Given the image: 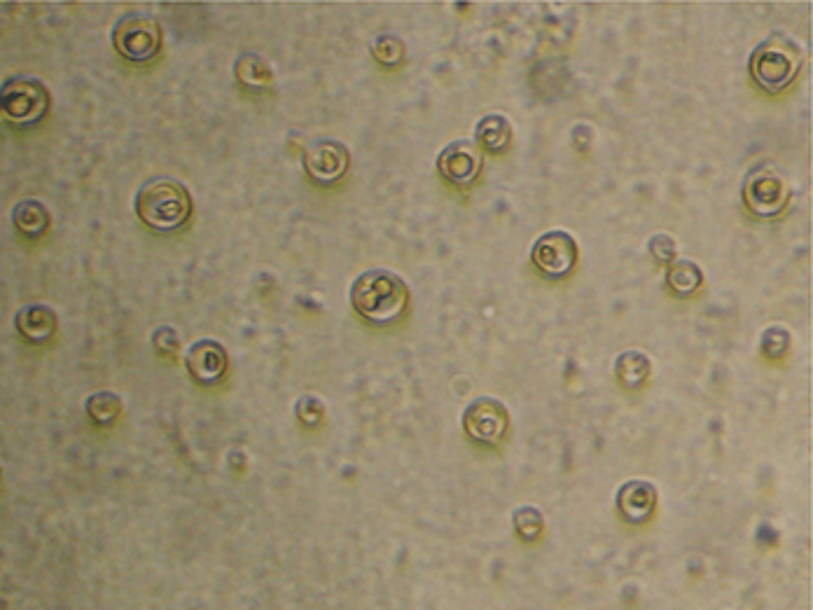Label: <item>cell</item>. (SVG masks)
<instances>
[{
  "label": "cell",
  "mask_w": 813,
  "mask_h": 610,
  "mask_svg": "<svg viewBox=\"0 0 813 610\" xmlns=\"http://www.w3.org/2000/svg\"><path fill=\"white\" fill-rule=\"evenodd\" d=\"M405 281L388 269H370L360 274L351 288V304L370 323H393L407 307Z\"/></svg>",
  "instance_id": "obj_1"
},
{
  "label": "cell",
  "mask_w": 813,
  "mask_h": 610,
  "mask_svg": "<svg viewBox=\"0 0 813 610\" xmlns=\"http://www.w3.org/2000/svg\"><path fill=\"white\" fill-rule=\"evenodd\" d=\"M136 213L141 223L152 227V230L173 232L187 223L192 213V201L178 180L157 176L138 190Z\"/></svg>",
  "instance_id": "obj_2"
},
{
  "label": "cell",
  "mask_w": 813,
  "mask_h": 610,
  "mask_svg": "<svg viewBox=\"0 0 813 610\" xmlns=\"http://www.w3.org/2000/svg\"><path fill=\"white\" fill-rule=\"evenodd\" d=\"M799 66H802L799 47L785 36L764 40L750 59V73L757 85L767 92H781L788 87L795 80Z\"/></svg>",
  "instance_id": "obj_3"
},
{
  "label": "cell",
  "mask_w": 813,
  "mask_h": 610,
  "mask_svg": "<svg viewBox=\"0 0 813 610\" xmlns=\"http://www.w3.org/2000/svg\"><path fill=\"white\" fill-rule=\"evenodd\" d=\"M0 108H3L5 120L19 127L36 124L43 120V115L50 108V94L45 85L29 75H17L8 80L0 92Z\"/></svg>",
  "instance_id": "obj_4"
},
{
  "label": "cell",
  "mask_w": 813,
  "mask_h": 610,
  "mask_svg": "<svg viewBox=\"0 0 813 610\" xmlns=\"http://www.w3.org/2000/svg\"><path fill=\"white\" fill-rule=\"evenodd\" d=\"M113 43L124 59L143 64V61L155 59L162 50V29H159L155 17L145 15V12H129L117 22Z\"/></svg>",
  "instance_id": "obj_5"
},
{
  "label": "cell",
  "mask_w": 813,
  "mask_h": 610,
  "mask_svg": "<svg viewBox=\"0 0 813 610\" xmlns=\"http://www.w3.org/2000/svg\"><path fill=\"white\" fill-rule=\"evenodd\" d=\"M531 260L542 274L552 276V279H561L578 262V244H575V239L568 232H547L535 241Z\"/></svg>",
  "instance_id": "obj_6"
},
{
  "label": "cell",
  "mask_w": 813,
  "mask_h": 610,
  "mask_svg": "<svg viewBox=\"0 0 813 610\" xmlns=\"http://www.w3.org/2000/svg\"><path fill=\"white\" fill-rule=\"evenodd\" d=\"M743 199H746V206L755 216L771 218L785 209L788 185H785V180L776 171L757 169L746 180Z\"/></svg>",
  "instance_id": "obj_7"
},
{
  "label": "cell",
  "mask_w": 813,
  "mask_h": 610,
  "mask_svg": "<svg viewBox=\"0 0 813 610\" xmlns=\"http://www.w3.org/2000/svg\"><path fill=\"white\" fill-rule=\"evenodd\" d=\"M349 162V150L335 138H318L304 152V166H307L309 176L323 185L337 183L349 171Z\"/></svg>",
  "instance_id": "obj_8"
},
{
  "label": "cell",
  "mask_w": 813,
  "mask_h": 610,
  "mask_svg": "<svg viewBox=\"0 0 813 610\" xmlns=\"http://www.w3.org/2000/svg\"><path fill=\"white\" fill-rule=\"evenodd\" d=\"M463 426L472 440L496 445L507 431V410L493 398H477L463 414Z\"/></svg>",
  "instance_id": "obj_9"
},
{
  "label": "cell",
  "mask_w": 813,
  "mask_h": 610,
  "mask_svg": "<svg viewBox=\"0 0 813 610\" xmlns=\"http://www.w3.org/2000/svg\"><path fill=\"white\" fill-rule=\"evenodd\" d=\"M437 169L456 185H470L482 171V155L470 141H454L442 150Z\"/></svg>",
  "instance_id": "obj_10"
},
{
  "label": "cell",
  "mask_w": 813,
  "mask_h": 610,
  "mask_svg": "<svg viewBox=\"0 0 813 610\" xmlns=\"http://www.w3.org/2000/svg\"><path fill=\"white\" fill-rule=\"evenodd\" d=\"M187 370L201 384H215L227 372V351L215 339H199L185 356Z\"/></svg>",
  "instance_id": "obj_11"
},
{
  "label": "cell",
  "mask_w": 813,
  "mask_h": 610,
  "mask_svg": "<svg viewBox=\"0 0 813 610\" xmlns=\"http://www.w3.org/2000/svg\"><path fill=\"white\" fill-rule=\"evenodd\" d=\"M657 503V489L648 482H627L620 489V496H617V508L624 515V519L629 522H645L652 515Z\"/></svg>",
  "instance_id": "obj_12"
},
{
  "label": "cell",
  "mask_w": 813,
  "mask_h": 610,
  "mask_svg": "<svg viewBox=\"0 0 813 610\" xmlns=\"http://www.w3.org/2000/svg\"><path fill=\"white\" fill-rule=\"evenodd\" d=\"M17 330L29 342L43 344L57 330V316L47 304H26L17 311Z\"/></svg>",
  "instance_id": "obj_13"
},
{
  "label": "cell",
  "mask_w": 813,
  "mask_h": 610,
  "mask_svg": "<svg viewBox=\"0 0 813 610\" xmlns=\"http://www.w3.org/2000/svg\"><path fill=\"white\" fill-rule=\"evenodd\" d=\"M12 223L19 232L29 234V237H40L50 227V211L38 199L19 201L15 211H12Z\"/></svg>",
  "instance_id": "obj_14"
},
{
  "label": "cell",
  "mask_w": 813,
  "mask_h": 610,
  "mask_svg": "<svg viewBox=\"0 0 813 610\" xmlns=\"http://www.w3.org/2000/svg\"><path fill=\"white\" fill-rule=\"evenodd\" d=\"M234 75L241 85H246L250 89H264L274 82V73H271L267 59L253 52L241 54V57L236 59Z\"/></svg>",
  "instance_id": "obj_15"
},
{
  "label": "cell",
  "mask_w": 813,
  "mask_h": 610,
  "mask_svg": "<svg viewBox=\"0 0 813 610\" xmlns=\"http://www.w3.org/2000/svg\"><path fill=\"white\" fill-rule=\"evenodd\" d=\"M615 374L624 386H629V388L641 386L643 381L650 377V358L641 351L622 353V356L617 358Z\"/></svg>",
  "instance_id": "obj_16"
},
{
  "label": "cell",
  "mask_w": 813,
  "mask_h": 610,
  "mask_svg": "<svg viewBox=\"0 0 813 610\" xmlns=\"http://www.w3.org/2000/svg\"><path fill=\"white\" fill-rule=\"evenodd\" d=\"M477 138L486 150H503L512 138V127L503 115H486L477 124Z\"/></svg>",
  "instance_id": "obj_17"
},
{
  "label": "cell",
  "mask_w": 813,
  "mask_h": 610,
  "mask_svg": "<svg viewBox=\"0 0 813 610\" xmlns=\"http://www.w3.org/2000/svg\"><path fill=\"white\" fill-rule=\"evenodd\" d=\"M666 281H669L673 293L692 295V293H697V290H699L701 281H704V274H701V269L694 265V262L678 260L669 267Z\"/></svg>",
  "instance_id": "obj_18"
},
{
  "label": "cell",
  "mask_w": 813,
  "mask_h": 610,
  "mask_svg": "<svg viewBox=\"0 0 813 610\" xmlns=\"http://www.w3.org/2000/svg\"><path fill=\"white\" fill-rule=\"evenodd\" d=\"M120 412H122V402H120V398H117L115 393L99 391V393L89 395V400H87V414L96 421V424H101V426L113 424V421L117 419V414H120Z\"/></svg>",
  "instance_id": "obj_19"
},
{
  "label": "cell",
  "mask_w": 813,
  "mask_h": 610,
  "mask_svg": "<svg viewBox=\"0 0 813 610\" xmlns=\"http://www.w3.org/2000/svg\"><path fill=\"white\" fill-rule=\"evenodd\" d=\"M372 54L374 59L381 61V64L395 66L405 59V45H402V40L398 36H393V33H381V36L372 40Z\"/></svg>",
  "instance_id": "obj_20"
},
{
  "label": "cell",
  "mask_w": 813,
  "mask_h": 610,
  "mask_svg": "<svg viewBox=\"0 0 813 610\" xmlns=\"http://www.w3.org/2000/svg\"><path fill=\"white\" fill-rule=\"evenodd\" d=\"M512 522L519 536H524L526 540H535L542 533V515L535 508H528V505L514 510Z\"/></svg>",
  "instance_id": "obj_21"
},
{
  "label": "cell",
  "mask_w": 813,
  "mask_h": 610,
  "mask_svg": "<svg viewBox=\"0 0 813 610\" xmlns=\"http://www.w3.org/2000/svg\"><path fill=\"white\" fill-rule=\"evenodd\" d=\"M788 344H790V335L783 328H769L762 335V351H764V356L771 360L781 358L783 353L788 351Z\"/></svg>",
  "instance_id": "obj_22"
},
{
  "label": "cell",
  "mask_w": 813,
  "mask_h": 610,
  "mask_svg": "<svg viewBox=\"0 0 813 610\" xmlns=\"http://www.w3.org/2000/svg\"><path fill=\"white\" fill-rule=\"evenodd\" d=\"M295 412L307 426H318L325 414V407H323V402L316 398V395H302V398L297 400Z\"/></svg>",
  "instance_id": "obj_23"
},
{
  "label": "cell",
  "mask_w": 813,
  "mask_h": 610,
  "mask_svg": "<svg viewBox=\"0 0 813 610\" xmlns=\"http://www.w3.org/2000/svg\"><path fill=\"white\" fill-rule=\"evenodd\" d=\"M152 344H155V349L159 353H164V356H171V353L178 351L180 339L176 335V330L166 328V325H164V328L155 330V335H152Z\"/></svg>",
  "instance_id": "obj_24"
},
{
  "label": "cell",
  "mask_w": 813,
  "mask_h": 610,
  "mask_svg": "<svg viewBox=\"0 0 813 610\" xmlns=\"http://www.w3.org/2000/svg\"><path fill=\"white\" fill-rule=\"evenodd\" d=\"M650 253L655 255L659 262H669L676 255V241L669 234H655L650 239Z\"/></svg>",
  "instance_id": "obj_25"
}]
</instances>
